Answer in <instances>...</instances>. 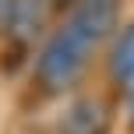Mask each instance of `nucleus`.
Listing matches in <instances>:
<instances>
[{"instance_id":"obj_5","label":"nucleus","mask_w":134,"mask_h":134,"mask_svg":"<svg viewBox=\"0 0 134 134\" xmlns=\"http://www.w3.org/2000/svg\"><path fill=\"white\" fill-rule=\"evenodd\" d=\"M120 102H124V116H127V131L134 134V92H131V95H124Z\"/></svg>"},{"instance_id":"obj_3","label":"nucleus","mask_w":134,"mask_h":134,"mask_svg":"<svg viewBox=\"0 0 134 134\" xmlns=\"http://www.w3.org/2000/svg\"><path fill=\"white\" fill-rule=\"evenodd\" d=\"M57 113V134H109V102L92 92H74L60 99Z\"/></svg>"},{"instance_id":"obj_2","label":"nucleus","mask_w":134,"mask_h":134,"mask_svg":"<svg viewBox=\"0 0 134 134\" xmlns=\"http://www.w3.org/2000/svg\"><path fill=\"white\" fill-rule=\"evenodd\" d=\"M102 78L116 95H131L134 92V18H124L120 28L109 35V42L102 46Z\"/></svg>"},{"instance_id":"obj_1","label":"nucleus","mask_w":134,"mask_h":134,"mask_svg":"<svg viewBox=\"0 0 134 134\" xmlns=\"http://www.w3.org/2000/svg\"><path fill=\"white\" fill-rule=\"evenodd\" d=\"M99 57H102L99 39H92L74 21L57 18L42 32V39L35 42L25 81L42 99H67V95L81 92V85L88 81L92 67L99 64Z\"/></svg>"},{"instance_id":"obj_4","label":"nucleus","mask_w":134,"mask_h":134,"mask_svg":"<svg viewBox=\"0 0 134 134\" xmlns=\"http://www.w3.org/2000/svg\"><path fill=\"white\" fill-rule=\"evenodd\" d=\"M21 7H25V0H0V46L14 39L18 21H21Z\"/></svg>"}]
</instances>
